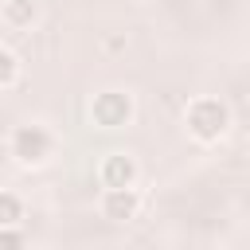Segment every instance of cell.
Returning <instances> with one entry per match:
<instances>
[{
  "mask_svg": "<svg viewBox=\"0 0 250 250\" xmlns=\"http://www.w3.org/2000/svg\"><path fill=\"white\" fill-rule=\"evenodd\" d=\"M129 184H133V160L109 156V164H105V188H129Z\"/></svg>",
  "mask_w": 250,
  "mask_h": 250,
  "instance_id": "cell-4",
  "label": "cell"
},
{
  "mask_svg": "<svg viewBox=\"0 0 250 250\" xmlns=\"http://www.w3.org/2000/svg\"><path fill=\"white\" fill-rule=\"evenodd\" d=\"M0 242H12V246H20V242H23V234H12V230H0Z\"/></svg>",
  "mask_w": 250,
  "mask_h": 250,
  "instance_id": "cell-8",
  "label": "cell"
},
{
  "mask_svg": "<svg viewBox=\"0 0 250 250\" xmlns=\"http://www.w3.org/2000/svg\"><path fill=\"white\" fill-rule=\"evenodd\" d=\"M16 74H20V62H16V55L0 51V86H12V82H16Z\"/></svg>",
  "mask_w": 250,
  "mask_h": 250,
  "instance_id": "cell-6",
  "label": "cell"
},
{
  "mask_svg": "<svg viewBox=\"0 0 250 250\" xmlns=\"http://www.w3.org/2000/svg\"><path fill=\"white\" fill-rule=\"evenodd\" d=\"M16 219H20V199L0 191V223H16Z\"/></svg>",
  "mask_w": 250,
  "mask_h": 250,
  "instance_id": "cell-7",
  "label": "cell"
},
{
  "mask_svg": "<svg viewBox=\"0 0 250 250\" xmlns=\"http://www.w3.org/2000/svg\"><path fill=\"white\" fill-rule=\"evenodd\" d=\"M4 20H8L12 27H23V23H31V20H35V4H31V0H8Z\"/></svg>",
  "mask_w": 250,
  "mask_h": 250,
  "instance_id": "cell-5",
  "label": "cell"
},
{
  "mask_svg": "<svg viewBox=\"0 0 250 250\" xmlns=\"http://www.w3.org/2000/svg\"><path fill=\"white\" fill-rule=\"evenodd\" d=\"M47 152H51V137H47L39 125L16 133V156H20L23 164H39V160H47Z\"/></svg>",
  "mask_w": 250,
  "mask_h": 250,
  "instance_id": "cell-3",
  "label": "cell"
},
{
  "mask_svg": "<svg viewBox=\"0 0 250 250\" xmlns=\"http://www.w3.org/2000/svg\"><path fill=\"white\" fill-rule=\"evenodd\" d=\"M137 207H141V199H137V191H133V188H105V195H102V215H105V219H113V223L133 219V215H137Z\"/></svg>",
  "mask_w": 250,
  "mask_h": 250,
  "instance_id": "cell-2",
  "label": "cell"
},
{
  "mask_svg": "<svg viewBox=\"0 0 250 250\" xmlns=\"http://www.w3.org/2000/svg\"><path fill=\"white\" fill-rule=\"evenodd\" d=\"M227 129V109L215 102H195V109H191V133L195 137H203V141H211V137H219Z\"/></svg>",
  "mask_w": 250,
  "mask_h": 250,
  "instance_id": "cell-1",
  "label": "cell"
}]
</instances>
